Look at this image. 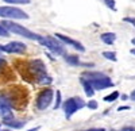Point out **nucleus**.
Here are the masks:
<instances>
[{
	"label": "nucleus",
	"instance_id": "f257e3e1",
	"mask_svg": "<svg viewBox=\"0 0 135 131\" xmlns=\"http://www.w3.org/2000/svg\"><path fill=\"white\" fill-rule=\"evenodd\" d=\"M0 25H2L8 32H14V34H16V35L25 37V38L31 39V41H38L39 37H41V35L35 34V32L30 31L28 28L20 26V25H16V23H14V22H9V20H3Z\"/></svg>",
	"mask_w": 135,
	"mask_h": 131
},
{
	"label": "nucleus",
	"instance_id": "f03ea898",
	"mask_svg": "<svg viewBox=\"0 0 135 131\" xmlns=\"http://www.w3.org/2000/svg\"><path fill=\"white\" fill-rule=\"evenodd\" d=\"M28 68H30L31 73L35 76V80L39 84H50L51 83V79L47 76V72H46V66H45V64L41 60L30 61Z\"/></svg>",
	"mask_w": 135,
	"mask_h": 131
},
{
	"label": "nucleus",
	"instance_id": "7ed1b4c3",
	"mask_svg": "<svg viewBox=\"0 0 135 131\" xmlns=\"http://www.w3.org/2000/svg\"><path fill=\"white\" fill-rule=\"evenodd\" d=\"M0 18L6 19H28V15L23 9L14 6H0Z\"/></svg>",
	"mask_w": 135,
	"mask_h": 131
},
{
	"label": "nucleus",
	"instance_id": "20e7f679",
	"mask_svg": "<svg viewBox=\"0 0 135 131\" xmlns=\"http://www.w3.org/2000/svg\"><path fill=\"white\" fill-rule=\"evenodd\" d=\"M83 107H85V103L81 97H70L62 105L64 111H65V116L68 119H70L73 116V114H76L78 110H81Z\"/></svg>",
	"mask_w": 135,
	"mask_h": 131
},
{
	"label": "nucleus",
	"instance_id": "39448f33",
	"mask_svg": "<svg viewBox=\"0 0 135 131\" xmlns=\"http://www.w3.org/2000/svg\"><path fill=\"white\" fill-rule=\"evenodd\" d=\"M38 42L41 43L42 46L47 47L50 51H53L55 54H64V47H62L61 42L57 38H53V37H39Z\"/></svg>",
	"mask_w": 135,
	"mask_h": 131
},
{
	"label": "nucleus",
	"instance_id": "423d86ee",
	"mask_svg": "<svg viewBox=\"0 0 135 131\" xmlns=\"http://www.w3.org/2000/svg\"><path fill=\"white\" fill-rule=\"evenodd\" d=\"M53 96H54V92L50 88L43 89L38 95V99H37V107H38V110H41V111L46 110V108L51 104V101H53Z\"/></svg>",
	"mask_w": 135,
	"mask_h": 131
},
{
	"label": "nucleus",
	"instance_id": "0eeeda50",
	"mask_svg": "<svg viewBox=\"0 0 135 131\" xmlns=\"http://www.w3.org/2000/svg\"><path fill=\"white\" fill-rule=\"evenodd\" d=\"M0 116L3 118V122L14 120V114L11 111V103L6 96H0Z\"/></svg>",
	"mask_w": 135,
	"mask_h": 131
},
{
	"label": "nucleus",
	"instance_id": "6e6552de",
	"mask_svg": "<svg viewBox=\"0 0 135 131\" xmlns=\"http://www.w3.org/2000/svg\"><path fill=\"white\" fill-rule=\"evenodd\" d=\"M0 50L4 53H9V54H23L26 51V45L18 41H12L7 43V45H0Z\"/></svg>",
	"mask_w": 135,
	"mask_h": 131
},
{
	"label": "nucleus",
	"instance_id": "1a4fd4ad",
	"mask_svg": "<svg viewBox=\"0 0 135 131\" xmlns=\"http://www.w3.org/2000/svg\"><path fill=\"white\" fill-rule=\"evenodd\" d=\"M88 81V80H86ZM89 84H91L93 86V89L96 91H103L105 88H109V86H114V83H112V80L109 77H103V79H97V80H91L89 81Z\"/></svg>",
	"mask_w": 135,
	"mask_h": 131
},
{
	"label": "nucleus",
	"instance_id": "9d476101",
	"mask_svg": "<svg viewBox=\"0 0 135 131\" xmlns=\"http://www.w3.org/2000/svg\"><path fill=\"white\" fill-rule=\"evenodd\" d=\"M55 38H57L58 41H61V42H64V43H66V45H70V46H73L76 50H78V51H85V47L81 45L80 42H77V41H74V39H72V38H69V37H66V35H64V34H60V32H57L55 34Z\"/></svg>",
	"mask_w": 135,
	"mask_h": 131
},
{
	"label": "nucleus",
	"instance_id": "9b49d317",
	"mask_svg": "<svg viewBox=\"0 0 135 131\" xmlns=\"http://www.w3.org/2000/svg\"><path fill=\"white\" fill-rule=\"evenodd\" d=\"M100 38L105 45H112V43L116 41V35L114 34V32H104V34L100 35Z\"/></svg>",
	"mask_w": 135,
	"mask_h": 131
},
{
	"label": "nucleus",
	"instance_id": "f8f14e48",
	"mask_svg": "<svg viewBox=\"0 0 135 131\" xmlns=\"http://www.w3.org/2000/svg\"><path fill=\"white\" fill-rule=\"evenodd\" d=\"M81 84L84 86V91H85V95L88 97H92L95 95V89H93V86L89 84V81H86L85 79H81Z\"/></svg>",
	"mask_w": 135,
	"mask_h": 131
},
{
	"label": "nucleus",
	"instance_id": "ddd939ff",
	"mask_svg": "<svg viewBox=\"0 0 135 131\" xmlns=\"http://www.w3.org/2000/svg\"><path fill=\"white\" fill-rule=\"evenodd\" d=\"M6 126L8 127H12V128H20V127H23L25 126V122H18V120H9V122H3Z\"/></svg>",
	"mask_w": 135,
	"mask_h": 131
},
{
	"label": "nucleus",
	"instance_id": "4468645a",
	"mask_svg": "<svg viewBox=\"0 0 135 131\" xmlns=\"http://www.w3.org/2000/svg\"><path fill=\"white\" fill-rule=\"evenodd\" d=\"M65 61L68 64H70V65H81L80 60H78V57H76V56H65Z\"/></svg>",
	"mask_w": 135,
	"mask_h": 131
},
{
	"label": "nucleus",
	"instance_id": "2eb2a0df",
	"mask_svg": "<svg viewBox=\"0 0 135 131\" xmlns=\"http://www.w3.org/2000/svg\"><path fill=\"white\" fill-rule=\"evenodd\" d=\"M3 2L12 6H18V4H30L31 0H3Z\"/></svg>",
	"mask_w": 135,
	"mask_h": 131
},
{
	"label": "nucleus",
	"instance_id": "dca6fc26",
	"mask_svg": "<svg viewBox=\"0 0 135 131\" xmlns=\"http://www.w3.org/2000/svg\"><path fill=\"white\" fill-rule=\"evenodd\" d=\"M103 57H105L107 60L114 61V62L118 61V58H116V53H115V51H103Z\"/></svg>",
	"mask_w": 135,
	"mask_h": 131
},
{
	"label": "nucleus",
	"instance_id": "f3484780",
	"mask_svg": "<svg viewBox=\"0 0 135 131\" xmlns=\"http://www.w3.org/2000/svg\"><path fill=\"white\" fill-rule=\"evenodd\" d=\"M119 97V92L118 91H115V92H112L111 95H107L105 97H104V101H107V103H111V101H115L116 99Z\"/></svg>",
	"mask_w": 135,
	"mask_h": 131
},
{
	"label": "nucleus",
	"instance_id": "a211bd4d",
	"mask_svg": "<svg viewBox=\"0 0 135 131\" xmlns=\"http://www.w3.org/2000/svg\"><path fill=\"white\" fill-rule=\"evenodd\" d=\"M103 2L105 3V6L108 8H111L112 11H116V3H115V0H103Z\"/></svg>",
	"mask_w": 135,
	"mask_h": 131
},
{
	"label": "nucleus",
	"instance_id": "6ab92c4d",
	"mask_svg": "<svg viewBox=\"0 0 135 131\" xmlns=\"http://www.w3.org/2000/svg\"><path fill=\"white\" fill-rule=\"evenodd\" d=\"M60 105H61V92L57 91V100H55V104H54V110H57Z\"/></svg>",
	"mask_w": 135,
	"mask_h": 131
},
{
	"label": "nucleus",
	"instance_id": "aec40b11",
	"mask_svg": "<svg viewBox=\"0 0 135 131\" xmlns=\"http://www.w3.org/2000/svg\"><path fill=\"white\" fill-rule=\"evenodd\" d=\"M8 34H9V32H8L2 25H0V37H8Z\"/></svg>",
	"mask_w": 135,
	"mask_h": 131
},
{
	"label": "nucleus",
	"instance_id": "412c9836",
	"mask_svg": "<svg viewBox=\"0 0 135 131\" xmlns=\"http://www.w3.org/2000/svg\"><path fill=\"white\" fill-rule=\"evenodd\" d=\"M86 105H88L89 108H91V110H96V108H97V101H95V100H91V101H89Z\"/></svg>",
	"mask_w": 135,
	"mask_h": 131
},
{
	"label": "nucleus",
	"instance_id": "4be33fe9",
	"mask_svg": "<svg viewBox=\"0 0 135 131\" xmlns=\"http://www.w3.org/2000/svg\"><path fill=\"white\" fill-rule=\"evenodd\" d=\"M124 22H127V23H131V25H134V27H135V19H134V18H130V16H127V18H124Z\"/></svg>",
	"mask_w": 135,
	"mask_h": 131
},
{
	"label": "nucleus",
	"instance_id": "5701e85b",
	"mask_svg": "<svg viewBox=\"0 0 135 131\" xmlns=\"http://www.w3.org/2000/svg\"><path fill=\"white\" fill-rule=\"evenodd\" d=\"M83 131H105V128H89V130H83Z\"/></svg>",
	"mask_w": 135,
	"mask_h": 131
},
{
	"label": "nucleus",
	"instance_id": "b1692460",
	"mask_svg": "<svg viewBox=\"0 0 135 131\" xmlns=\"http://www.w3.org/2000/svg\"><path fill=\"white\" fill-rule=\"evenodd\" d=\"M123 110H130V107L128 105H123V107H119L118 108V111H123Z\"/></svg>",
	"mask_w": 135,
	"mask_h": 131
},
{
	"label": "nucleus",
	"instance_id": "393cba45",
	"mask_svg": "<svg viewBox=\"0 0 135 131\" xmlns=\"http://www.w3.org/2000/svg\"><path fill=\"white\" fill-rule=\"evenodd\" d=\"M4 65H6V61L3 58H0V70H2V68L4 66Z\"/></svg>",
	"mask_w": 135,
	"mask_h": 131
},
{
	"label": "nucleus",
	"instance_id": "a878e982",
	"mask_svg": "<svg viewBox=\"0 0 135 131\" xmlns=\"http://www.w3.org/2000/svg\"><path fill=\"white\" fill-rule=\"evenodd\" d=\"M130 97H131V100H134V101H135V91H134V92L130 95Z\"/></svg>",
	"mask_w": 135,
	"mask_h": 131
},
{
	"label": "nucleus",
	"instance_id": "bb28decb",
	"mask_svg": "<svg viewBox=\"0 0 135 131\" xmlns=\"http://www.w3.org/2000/svg\"><path fill=\"white\" fill-rule=\"evenodd\" d=\"M41 127H34V128H31V130H28V131H38Z\"/></svg>",
	"mask_w": 135,
	"mask_h": 131
},
{
	"label": "nucleus",
	"instance_id": "cd10ccee",
	"mask_svg": "<svg viewBox=\"0 0 135 131\" xmlns=\"http://www.w3.org/2000/svg\"><path fill=\"white\" fill-rule=\"evenodd\" d=\"M130 53H131V54H134V56H135V49H131V50H130Z\"/></svg>",
	"mask_w": 135,
	"mask_h": 131
},
{
	"label": "nucleus",
	"instance_id": "c85d7f7f",
	"mask_svg": "<svg viewBox=\"0 0 135 131\" xmlns=\"http://www.w3.org/2000/svg\"><path fill=\"white\" fill-rule=\"evenodd\" d=\"M131 43H132V45L135 46V38H132V39H131Z\"/></svg>",
	"mask_w": 135,
	"mask_h": 131
},
{
	"label": "nucleus",
	"instance_id": "c756f323",
	"mask_svg": "<svg viewBox=\"0 0 135 131\" xmlns=\"http://www.w3.org/2000/svg\"><path fill=\"white\" fill-rule=\"evenodd\" d=\"M0 51H2V50H0Z\"/></svg>",
	"mask_w": 135,
	"mask_h": 131
}]
</instances>
